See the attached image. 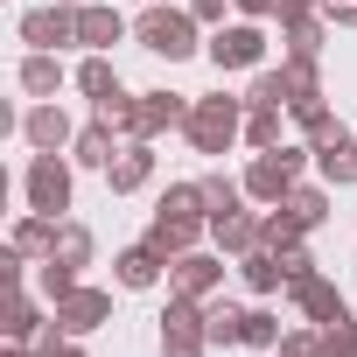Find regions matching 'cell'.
Instances as JSON below:
<instances>
[{
  "label": "cell",
  "mask_w": 357,
  "mask_h": 357,
  "mask_svg": "<svg viewBox=\"0 0 357 357\" xmlns=\"http://www.w3.org/2000/svg\"><path fill=\"white\" fill-rule=\"evenodd\" d=\"M204 22L190 15V8H140V22H133V36H140V50H154V56H168V63H183V56H197L204 50V36H197Z\"/></svg>",
  "instance_id": "cell-1"
},
{
  "label": "cell",
  "mask_w": 357,
  "mask_h": 357,
  "mask_svg": "<svg viewBox=\"0 0 357 357\" xmlns=\"http://www.w3.org/2000/svg\"><path fill=\"white\" fill-rule=\"evenodd\" d=\"M50 315H56V322H63L70 336H91V329H105V322H112V294H105V287H84V280H77V287H70L63 301H50Z\"/></svg>",
  "instance_id": "cell-9"
},
{
  "label": "cell",
  "mask_w": 357,
  "mask_h": 357,
  "mask_svg": "<svg viewBox=\"0 0 357 357\" xmlns=\"http://www.w3.org/2000/svg\"><path fill=\"white\" fill-rule=\"evenodd\" d=\"M77 91H84L91 105H98V98H112V91H126V84H119V70L105 63V50H91V56L77 63Z\"/></svg>",
  "instance_id": "cell-25"
},
{
  "label": "cell",
  "mask_w": 357,
  "mask_h": 357,
  "mask_svg": "<svg viewBox=\"0 0 357 357\" xmlns=\"http://www.w3.org/2000/svg\"><path fill=\"white\" fill-rule=\"evenodd\" d=\"M190 15L211 22V29H225V0H190Z\"/></svg>",
  "instance_id": "cell-41"
},
{
  "label": "cell",
  "mask_w": 357,
  "mask_h": 357,
  "mask_svg": "<svg viewBox=\"0 0 357 357\" xmlns=\"http://www.w3.org/2000/svg\"><path fill=\"white\" fill-rule=\"evenodd\" d=\"M287 15H322V0H280V22Z\"/></svg>",
  "instance_id": "cell-42"
},
{
  "label": "cell",
  "mask_w": 357,
  "mask_h": 357,
  "mask_svg": "<svg viewBox=\"0 0 357 357\" xmlns=\"http://www.w3.org/2000/svg\"><path fill=\"white\" fill-rule=\"evenodd\" d=\"M70 168H77V161H63V154H36V161H29V175H22L29 211H43V218H63V211H70Z\"/></svg>",
  "instance_id": "cell-4"
},
{
  "label": "cell",
  "mask_w": 357,
  "mask_h": 357,
  "mask_svg": "<svg viewBox=\"0 0 357 357\" xmlns=\"http://www.w3.org/2000/svg\"><path fill=\"white\" fill-rule=\"evenodd\" d=\"M56 225H63V218H43V211H29V218L15 225V245H22L29 259H50V252H56Z\"/></svg>",
  "instance_id": "cell-26"
},
{
  "label": "cell",
  "mask_w": 357,
  "mask_h": 357,
  "mask_svg": "<svg viewBox=\"0 0 357 357\" xmlns=\"http://www.w3.org/2000/svg\"><path fill=\"white\" fill-rule=\"evenodd\" d=\"M56 357H84V343H77V336H63V350H56Z\"/></svg>",
  "instance_id": "cell-43"
},
{
  "label": "cell",
  "mask_w": 357,
  "mask_h": 357,
  "mask_svg": "<svg viewBox=\"0 0 357 357\" xmlns=\"http://www.w3.org/2000/svg\"><path fill=\"white\" fill-rule=\"evenodd\" d=\"M280 315L273 308H245V350H280Z\"/></svg>",
  "instance_id": "cell-32"
},
{
  "label": "cell",
  "mask_w": 357,
  "mask_h": 357,
  "mask_svg": "<svg viewBox=\"0 0 357 357\" xmlns=\"http://www.w3.org/2000/svg\"><path fill=\"white\" fill-rule=\"evenodd\" d=\"M245 105H287V84H280V70H259V77H252V91H245Z\"/></svg>",
  "instance_id": "cell-36"
},
{
  "label": "cell",
  "mask_w": 357,
  "mask_h": 357,
  "mask_svg": "<svg viewBox=\"0 0 357 357\" xmlns=\"http://www.w3.org/2000/svg\"><path fill=\"white\" fill-rule=\"evenodd\" d=\"M280 266H287V280H301V273H315V252H308V245H287Z\"/></svg>",
  "instance_id": "cell-40"
},
{
  "label": "cell",
  "mask_w": 357,
  "mask_h": 357,
  "mask_svg": "<svg viewBox=\"0 0 357 357\" xmlns=\"http://www.w3.org/2000/svg\"><path fill=\"white\" fill-rule=\"evenodd\" d=\"M154 183V147L147 140H119V154H112V168H105V190L112 197H133V190H147Z\"/></svg>",
  "instance_id": "cell-13"
},
{
  "label": "cell",
  "mask_w": 357,
  "mask_h": 357,
  "mask_svg": "<svg viewBox=\"0 0 357 357\" xmlns=\"http://www.w3.org/2000/svg\"><path fill=\"white\" fill-rule=\"evenodd\" d=\"M211 238H218V252L245 259V252L266 245V218H252V211H225V218H211Z\"/></svg>",
  "instance_id": "cell-15"
},
{
  "label": "cell",
  "mask_w": 357,
  "mask_h": 357,
  "mask_svg": "<svg viewBox=\"0 0 357 357\" xmlns=\"http://www.w3.org/2000/svg\"><path fill=\"white\" fill-rule=\"evenodd\" d=\"M315 168H322V183H329V190H343V183H357V140H350V133H336V140H322V147H315Z\"/></svg>",
  "instance_id": "cell-19"
},
{
  "label": "cell",
  "mask_w": 357,
  "mask_h": 357,
  "mask_svg": "<svg viewBox=\"0 0 357 357\" xmlns=\"http://www.w3.org/2000/svg\"><path fill=\"white\" fill-rule=\"evenodd\" d=\"M36 280H43V294H50V301H63V294H70L84 273H70L63 259H36Z\"/></svg>",
  "instance_id": "cell-33"
},
{
  "label": "cell",
  "mask_w": 357,
  "mask_h": 357,
  "mask_svg": "<svg viewBox=\"0 0 357 357\" xmlns=\"http://www.w3.org/2000/svg\"><path fill=\"white\" fill-rule=\"evenodd\" d=\"M22 43H29V50H70V43H77V8H70V0L29 8V15H22Z\"/></svg>",
  "instance_id": "cell-8"
},
{
  "label": "cell",
  "mask_w": 357,
  "mask_h": 357,
  "mask_svg": "<svg viewBox=\"0 0 357 357\" xmlns=\"http://www.w3.org/2000/svg\"><path fill=\"white\" fill-rule=\"evenodd\" d=\"M204 231H211V218H175V211H154L147 245H154L161 259H183V252H197V245H204Z\"/></svg>",
  "instance_id": "cell-12"
},
{
  "label": "cell",
  "mask_w": 357,
  "mask_h": 357,
  "mask_svg": "<svg viewBox=\"0 0 357 357\" xmlns=\"http://www.w3.org/2000/svg\"><path fill=\"white\" fill-rule=\"evenodd\" d=\"M280 84H287V112L308 105V98H322V70H315V56H280Z\"/></svg>",
  "instance_id": "cell-22"
},
{
  "label": "cell",
  "mask_w": 357,
  "mask_h": 357,
  "mask_svg": "<svg viewBox=\"0 0 357 357\" xmlns=\"http://www.w3.org/2000/svg\"><path fill=\"white\" fill-rule=\"evenodd\" d=\"M190 105H197V98H183V91H140V112H133V133H126V140L175 133V126L190 119Z\"/></svg>",
  "instance_id": "cell-10"
},
{
  "label": "cell",
  "mask_w": 357,
  "mask_h": 357,
  "mask_svg": "<svg viewBox=\"0 0 357 357\" xmlns=\"http://www.w3.org/2000/svg\"><path fill=\"white\" fill-rule=\"evenodd\" d=\"M273 357H322V329H287Z\"/></svg>",
  "instance_id": "cell-37"
},
{
  "label": "cell",
  "mask_w": 357,
  "mask_h": 357,
  "mask_svg": "<svg viewBox=\"0 0 357 357\" xmlns=\"http://www.w3.org/2000/svg\"><path fill=\"white\" fill-rule=\"evenodd\" d=\"M204 350H211L204 301H190V294H168V308H161V357H204Z\"/></svg>",
  "instance_id": "cell-3"
},
{
  "label": "cell",
  "mask_w": 357,
  "mask_h": 357,
  "mask_svg": "<svg viewBox=\"0 0 357 357\" xmlns=\"http://www.w3.org/2000/svg\"><path fill=\"white\" fill-rule=\"evenodd\" d=\"M322 357H357V322H350V315L322 329Z\"/></svg>",
  "instance_id": "cell-35"
},
{
  "label": "cell",
  "mask_w": 357,
  "mask_h": 357,
  "mask_svg": "<svg viewBox=\"0 0 357 357\" xmlns=\"http://www.w3.org/2000/svg\"><path fill=\"white\" fill-rule=\"evenodd\" d=\"M238 273H245V287H252V294H280V287H287V266H280V252H273V245L245 252V259H238Z\"/></svg>",
  "instance_id": "cell-24"
},
{
  "label": "cell",
  "mask_w": 357,
  "mask_h": 357,
  "mask_svg": "<svg viewBox=\"0 0 357 357\" xmlns=\"http://www.w3.org/2000/svg\"><path fill=\"white\" fill-rule=\"evenodd\" d=\"M161 266H168V259H161V252L140 238V245H126V252L112 259V280H119V287H133V294H147V287L161 280Z\"/></svg>",
  "instance_id": "cell-16"
},
{
  "label": "cell",
  "mask_w": 357,
  "mask_h": 357,
  "mask_svg": "<svg viewBox=\"0 0 357 357\" xmlns=\"http://www.w3.org/2000/svg\"><path fill=\"white\" fill-rule=\"evenodd\" d=\"M280 43H287V56H322L329 22H322V15H287V22H280Z\"/></svg>",
  "instance_id": "cell-21"
},
{
  "label": "cell",
  "mask_w": 357,
  "mask_h": 357,
  "mask_svg": "<svg viewBox=\"0 0 357 357\" xmlns=\"http://www.w3.org/2000/svg\"><path fill=\"white\" fill-rule=\"evenodd\" d=\"M0 329H8V343H29V336L43 329V315H36V301H29L22 287H8V315H0Z\"/></svg>",
  "instance_id": "cell-29"
},
{
  "label": "cell",
  "mask_w": 357,
  "mask_h": 357,
  "mask_svg": "<svg viewBox=\"0 0 357 357\" xmlns=\"http://www.w3.org/2000/svg\"><path fill=\"white\" fill-rule=\"evenodd\" d=\"M238 22H280V0H231Z\"/></svg>",
  "instance_id": "cell-38"
},
{
  "label": "cell",
  "mask_w": 357,
  "mask_h": 357,
  "mask_svg": "<svg viewBox=\"0 0 357 357\" xmlns=\"http://www.w3.org/2000/svg\"><path fill=\"white\" fill-rule=\"evenodd\" d=\"M225 287V259L218 252H183V259H168V294H190V301H211Z\"/></svg>",
  "instance_id": "cell-7"
},
{
  "label": "cell",
  "mask_w": 357,
  "mask_h": 357,
  "mask_svg": "<svg viewBox=\"0 0 357 357\" xmlns=\"http://www.w3.org/2000/svg\"><path fill=\"white\" fill-rule=\"evenodd\" d=\"M287 294H294V308H301L315 329H329V322H343V315H350L329 273H301V280H287Z\"/></svg>",
  "instance_id": "cell-11"
},
{
  "label": "cell",
  "mask_w": 357,
  "mask_h": 357,
  "mask_svg": "<svg viewBox=\"0 0 357 357\" xmlns=\"http://www.w3.org/2000/svg\"><path fill=\"white\" fill-rule=\"evenodd\" d=\"M183 133H190L197 154H231L245 140V98H197L190 119H183Z\"/></svg>",
  "instance_id": "cell-2"
},
{
  "label": "cell",
  "mask_w": 357,
  "mask_h": 357,
  "mask_svg": "<svg viewBox=\"0 0 357 357\" xmlns=\"http://www.w3.org/2000/svg\"><path fill=\"white\" fill-rule=\"evenodd\" d=\"M204 329H211V350H231V343H245V308L225 301V294H211L204 301Z\"/></svg>",
  "instance_id": "cell-18"
},
{
  "label": "cell",
  "mask_w": 357,
  "mask_h": 357,
  "mask_svg": "<svg viewBox=\"0 0 357 357\" xmlns=\"http://www.w3.org/2000/svg\"><path fill=\"white\" fill-rule=\"evenodd\" d=\"M294 126H301V140H308V147H322V140H336V133H343V119H336V112H329L322 98L294 105Z\"/></svg>",
  "instance_id": "cell-28"
},
{
  "label": "cell",
  "mask_w": 357,
  "mask_h": 357,
  "mask_svg": "<svg viewBox=\"0 0 357 357\" xmlns=\"http://www.w3.org/2000/svg\"><path fill=\"white\" fill-rule=\"evenodd\" d=\"M204 183V211L225 218V211H245V183H231V175H197Z\"/></svg>",
  "instance_id": "cell-31"
},
{
  "label": "cell",
  "mask_w": 357,
  "mask_h": 357,
  "mask_svg": "<svg viewBox=\"0 0 357 357\" xmlns=\"http://www.w3.org/2000/svg\"><path fill=\"white\" fill-rule=\"evenodd\" d=\"M91 252H98V238H91L84 225H70V218H63V225H56V252H50V259H63L70 273H84V266H91Z\"/></svg>",
  "instance_id": "cell-27"
},
{
  "label": "cell",
  "mask_w": 357,
  "mask_h": 357,
  "mask_svg": "<svg viewBox=\"0 0 357 357\" xmlns=\"http://www.w3.org/2000/svg\"><path fill=\"white\" fill-rule=\"evenodd\" d=\"M112 154H119V133H112L105 119L77 126V140H70V161H77V168H112Z\"/></svg>",
  "instance_id": "cell-17"
},
{
  "label": "cell",
  "mask_w": 357,
  "mask_h": 357,
  "mask_svg": "<svg viewBox=\"0 0 357 357\" xmlns=\"http://www.w3.org/2000/svg\"><path fill=\"white\" fill-rule=\"evenodd\" d=\"M22 140H29L36 154H70V140H77V119H70L56 98H43V105H29V112H22Z\"/></svg>",
  "instance_id": "cell-6"
},
{
  "label": "cell",
  "mask_w": 357,
  "mask_h": 357,
  "mask_svg": "<svg viewBox=\"0 0 357 357\" xmlns=\"http://www.w3.org/2000/svg\"><path fill=\"white\" fill-rule=\"evenodd\" d=\"M22 91H29V98H56V91H63L56 50H29V56H22Z\"/></svg>",
  "instance_id": "cell-20"
},
{
  "label": "cell",
  "mask_w": 357,
  "mask_h": 357,
  "mask_svg": "<svg viewBox=\"0 0 357 357\" xmlns=\"http://www.w3.org/2000/svg\"><path fill=\"white\" fill-rule=\"evenodd\" d=\"M266 245H273V252H287V245H301V225H294V218H287L280 204L266 211Z\"/></svg>",
  "instance_id": "cell-34"
},
{
  "label": "cell",
  "mask_w": 357,
  "mask_h": 357,
  "mask_svg": "<svg viewBox=\"0 0 357 357\" xmlns=\"http://www.w3.org/2000/svg\"><path fill=\"white\" fill-rule=\"evenodd\" d=\"M280 112L287 105H245V147H280Z\"/></svg>",
  "instance_id": "cell-30"
},
{
  "label": "cell",
  "mask_w": 357,
  "mask_h": 357,
  "mask_svg": "<svg viewBox=\"0 0 357 357\" xmlns=\"http://www.w3.org/2000/svg\"><path fill=\"white\" fill-rule=\"evenodd\" d=\"M322 22L329 29H357V0H322Z\"/></svg>",
  "instance_id": "cell-39"
},
{
  "label": "cell",
  "mask_w": 357,
  "mask_h": 357,
  "mask_svg": "<svg viewBox=\"0 0 357 357\" xmlns=\"http://www.w3.org/2000/svg\"><path fill=\"white\" fill-rule=\"evenodd\" d=\"M280 211H287V218H294V225H301V231H315V225H322V218H329V183H294V190H287V204H280Z\"/></svg>",
  "instance_id": "cell-23"
},
{
  "label": "cell",
  "mask_w": 357,
  "mask_h": 357,
  "mask_svg": "<svg viewBox=\"0 0 357 357\" xmlns=\"http://www.w3.org/2000/svg\"><path fill=\"white\" fill-rule=\"evenodd\" d=\"M133 29H126V15L119 8H105V0H77V43L84 50H112V43H126Z\"/></svg>",
  "instance_id": "cell-14"
},
{
  "label": "cell",
  "mask_w": 357,
  "mask_h": 357,
  "mask_svg": "<svg viewBox=\"0 0 357 357\" xmlns=\"http://www.w3.org/2000/svg\"><path fill=\"white\" fill-rule=\"evenodd\" d=\"M211 63L218 70H259L266 63V29L259 22H225V29H211Z\"/></svg>",
  "instance_id": "cell-5"
},
{
  "label": "cell",
  "mask_w": 357,
  "mask_h": 357,
  "mask_svg": "<svg viewBox=\"0 0 357 357\" xmlns=\"http://www.w3.org/2000/svg\"><path fill=\"white\" fill-rule=\"evenodd\" d=\"M140 8H154V0H140Z\"/></svg>",
  "instance_id": "cell-44"
}]
</instances>
